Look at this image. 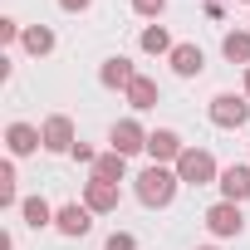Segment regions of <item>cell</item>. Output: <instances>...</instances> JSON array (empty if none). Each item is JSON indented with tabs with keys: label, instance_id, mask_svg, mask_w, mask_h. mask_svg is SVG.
I'll use <instances>...</instances> for the list:
<instances>
[{
	"label": "cell",
	"instance_id": "obj_19",
	"mask_svg": "<svg viewBox=\"0 0 250 250\" xmlns=\"http://www.w3.org/2000/svg\"><path fill=\"white\" fill-rule=\"evenodd\" d=\"M138 44H143V49H147V54H172V49H177V44H172V35H167V30H162V25H147V30H143V40H138Z\"/></svg>",
	"mask_w": 250,
	"mask_h": 250
},
{
	"label": "cell",
	"instance_id": "obj_4",
	"mask_svg": "<svg viewBox=\"0 0 250 250\" xmlns=\"http://www.w3.org/2000/svg\"><path fill=\"white\" fill-rule=\"evenodd\" d=\"M108 143H113V152H123V157L147 152V133H143V123H138V118H123V123H113V128H108Z\"/></svg>",
	"mask_w": 250,
	"mask_h": 250
},
{
	"label": "cell",
	"instance_id": "obj_22",
	"mask_svg": "<svg viewBox=\"0 0 250 250\" xmlns=\"http://www.w3.org/2000/svg\"><path fill=\"white\" fill-rule=\"evenodd\" d=\"M15 40H25V30H20V20H0V44H15Z\"/></svg>",
	"mask_w": 250,
	"mask_h": 250
},
{
	"label": "cell",
	"instance_id": "obj_12",
	"mask_svg": "<svg viewBox=\"0 0 250 250\" xmlns=\"http://www.w3.org/2000/svg\"><path fill=\"white\" fill-rule=\"evenodd\" d=\"M44 152H74V123L64 118V113H54V118H44Z\"/></svg>",
	"mask_w": 250,
	"mask_h": 250
},
{
	"label": "cell",
	"instance_id": "obj_24",
	"mask_svg": "<svg viewBox=\"0 0 250 250\" xmlns=\"http://www.w3.org/2000/svg\"><path fill=\"white\" fill-rule=\"evenodd\" d=\"M69 157H74V162H88V167H93V162H98V157H93V147H88V143H74V152H69Z\"/></svg>",
	"mask_w": 250,
	"mask_h": 250
},
{
	"label": "cell",
	"instance_id": "obj_20",
	"mask_svg": "<svg viewBox=\"0 0 250 250\" xmlns=\"http://www.w3.org/2000/svg\"><path fill=\"white\" fill-rule=\"evenodd\" d=\"M15 162H0V206H20V191H15Z\"/></svg>",
	"mask_w": 250,
	"mask_h": 250
},
{
	"label": "cell",
	"instance_id": "obj_27",
	"mask_svg": "<svg viewBox=\"0 0 250 250\" xmlns=\"http://www.w3.org/2000/svg\"><path fill=\"white\" fill-rule=\"evenodd\" d=\"M196 250H216V245H196Z\"/></svg>",
	"mask_w": 250,
	"mask_h": 250
},
{
	"label": "cell",
	"instance_id": "obj_25",
	"mask_svg": "<svg viewBox=\"0 0 250 250\" xmlns=\"http://www.w3.org/2000/svg\"><path fill=\"white\" fill-rule=\"evenodd\" d=\"M88 5H93V0H59V10H69V15H83Z\"/></svg>",
	"mask_w": 250,
	"mask_h": 250
},
{
	"label": "cell",
	"instance_id": "obj_17",
	"mask_svg": "<svg viewBox=\"0 0 250 250\" xmlns=\"http://www.w3.org/2000/svg\"><path fill=\"white\" fill-rule=\"evenodd\" d=\"M221 54H226L230 64H245V69H250V30H230V35L221 40Z\"/></svg>",
	"mask_w": 250,
	"mask_h": 250
},
{
	"label": "cell",
	"instance_id": "obj_21",
	"mask_svg": "<svg viewBox=\"0 0 250 250\" xmlns=\"http://www.w3.org/2000/svg\"><path fill=\"white\" fill-rule=\"evenodd\" d=\"M103 250H138V235H128V230H113V235L103 240Z\"/></svg>",
	"mask_w": 250,
	"mask_h": 250
},
{
	"label": "cell",
	"instance_id": "obj_3",
	"mask_svg": "<svg viewBox=\"0 0 250 250\" xmlns=\"http://www.w3.org/2000/svg\"><path fill=\"white\" fill-rule=\"evenodd\" d=\"M211 123L216 128H245L250 123V98L245 93H216L211 98Z\"/></svg>",
	"mask_w": 250,
	"mask_h": 250
},
{
	"label": "cell",
	"instance_id": "obj_28",
	"mask_svg": "<svg viewBox=\"0 0 250 250\" xmlns=\"http://www.w3.org/2000/svg\"><path fill=\"white\" fill-rule=\"evenodd\" d=\"M245 5H250V0H245Z\"/></svg>",
	"mask_w": 250,
	"mask_h": 250
},
{
	"label": "cell",
	"instance_id": "obj_1",
	"mask_svg": "<svg viewBox=\"0 0 250 250\" xmlns=\"http://www.w3.org/2000/svg\"><path fill=\"white\" fill-rule=\"evenodd\" d=\"M138 201L143 206H152V211H162V206H172V196H177V187H182V177H177V167H143L138 177Z\"/></svg>",
	"mask_w": 250,
	"mask_h": 250
},
{
	"label": "cell",
	"instance_id": "obj_16",
	"mask_svg": "<svg viewBox=\"0 0 250 250\" xmlns=\"http://www.w3.org/2000/svg\"><path fill=\"white\" fill-rule=\"evenodd\" d=\"M93 177H103V182H113V187H118L123 177H128V157H123V152H113V147H108V152H103V157L93 162Z\"/></svg>",
	"mask_w": 250,
	"mask_h": 250
},
{
	"label": "cell",
	"instance_id": "obj_6",
	"mask_svg": "<svg viewBox=\"0 0 250 250\" xmlns=\"http://www.w3.org/2000/svg\"><path fill=\"white\" fill-rule=\"evenodd\" d=\"M187 152V143L172 133V128H157V133H147V157L157 162V167H177V157Z\"/></svg>",
	"mask_w": 250,
	"mask_h": 250
},
{
	"label": "cell",
	"instance_id": "obj_26",
	"mask_svg": "<svg viewBox=\"0 0 250 250\" xmlns=\"http://www.w3.org/2000/svg\"><path fill=\"white\" fill-rule=\"evenodd\" d=\"M245 98H250V69H245Z\"/></svg>",
	"mask_w": 250,
	"mask_h": 250
},
{
	"label": "cell",
	"instance_id": "obj_7",
	"mask_svg": "<svg viewBox=\"0 0 250 250\" xmlns=\"http://www.w3.org/2000/svg\"><path fill=\"white\" fill-rule=\"evenodd\" d=\"M118 201H123V191H118L113 182H103V177H88V182H83V206H88L93 216L118 211Z\"/></svg>",
	"mask_w": 250,
	"mask_h": 250
},
{
	"label": "cell",
	"instance_id": "obj_10",
	"mask_svg": "<svg viewBox=\"0 0 250 250\" xmlns=\"http://www.w3.org/2000/svg\"><path fill=\"white\" fill-rule=\"evenodd\" d=\"M133 79H138V69H133L128 54H113V59H103V69H98V83H103V88H123V93H128Z\"/></svg>",
	"mask_w": 250,
	"mask_h": 250
},
{
	"label": "cell",
	"instance_id": "obj_14",
	"mask_svg": "<svg viewBox=\"0 0 250 250\" xmlns=\"http://www.w3.org/2000/svg\"><path fill=\"white\" fill-rule=\"evenodd\" d=\"M20 216H25V226H30V230H44V226H54V216H59V211H54L44 196H25V201H20Z\"/></svg>",
	"mask_w": 250,
	"mask_h": 250
},
{
	"label": "cell",
	"instance_id": "obj_13",
	"mask_svg": "<svg viewBox=\"0 0 250 250\" xmlns=\"http://www.w3.org/2000/svg\"><path fill=\"white\" fill-rule=\"evenodd\" d=\"M167 59H172V69H177L182 79H196V74L206 69V54H201V44H177Z\"/></svg>",
	"mask_w": 250,
	"mask_h": 250
},
{
	"label": "cell",
	"instance_id": "obj_2",
	"mask_svg": "<svg viewBox=\"0 0 250 250\" xmlns=\"http://www.w3.org/2000/svg\"><path fill=\"white\" fill-rule=\"evenodd\" d=\"M177 177H182V187H211V182H221V167L206 147H187L177 157Z\"/></svg>",
	"mask_w": 250,
	"mask_h": 250
},
{
	"label": "cell",
	"instance_id": "obj_5",
	"mask_svg": "<svg viewBox=\"0 0 250 250\" xmlns=\"http://www.w3.org/2000/svg\"><path fill=\"white\" fill-rule=\"evenodd\" d=\"M206 230H211V235H221V240L240 235V230H245V216H240V206H235V201H216V206L206 211Z\"/></svg>",
	"mask_w": 250,
	"mask_h": 250
},
{
	"label": "cell",
	"instance_id": "obj_15",
	"mask_svg": "<svg viewBox=\"0 0 250 250\" xmlns=\"http://www.w3.org/2000/svg\"><path fill=\"white\" fill-rule=\"evenodd\" d=\"M128 108H133V113L157 108V83H152L147 74H138V79H133V88H128Z\"/></svg>",
	"mask_w": 250,
	"mask_h": 250
},
{
	"label": "cell",
	"instance_id": "obj_11",
	"mask_svg": "<svg viewBox=\"0 0 250 250\" xmlns=\"http://www.w3.org/2000/svg\"><path fill=\"white\" fill-rule=\"evenodd\" d=\"M5 147H10V157H30V152L44 147V133L30 128V123H10L5 128Z\"/></svg>",
	"mask_w": 250,
	"mask_h": 250
},
{
	"label": "cell",
	"instance_id": "obj_9",
	"mask_svg": "<svg viewBox=\"0 0 250 250\" xmlns=\"http://www.w3.org/2000/svg\"><path fill=\"white\" fill-rule=\"evenodd\" d=\"M221 201H250V162H230V167H221Z\"/></svg>",
	"mask_w": 250,
	"mask_h": 250
},
{
	"label": "cell",
	"instance_id": "obj_18",
	"mask_svg": "<svg viewBox=\"0 0 250 250\" xmlns=\"http://www.w3.org/2000/svg\"><path fill=\"white\" fill-rule=\"evenodd\" d=\"M20 44L40 59V54H49V49H54V30H49V25H25V40H20Z\"/></svg>",
	"mask_w": 250,
	"mask_h": 250
},
{
	"label": "cell",
	"instance_id": "obj_8",
	"mask_svg": "<svg viewBox=\"0 0 250 250\" xmlns=\"http://www.w3.org/2000/svg\"><path fill=\"white\" fill-rule=\"evenodd\" d=\"M54 230H59V235H69V240H79V235H88V230H93V211H88L83 201H69V206H59Z\"/></svg>",
	"mask_w": 250,
	"mask_h": 250
},
{
	"label": "cell",
	"instance_id": "obj_23",
	"mask_svg": "<svg viewBox=\"0 0 250 250\" xmlns=\"http://www.w3.org/2000/svg\"><path fill=\"white\" fill-rule=\"evenodd\" d=\"M133 10H138V15H147V20H157V15L167 10V0H133Z\"/></svg>",
	"mask_w": 250,
	"mask_h": 250
}]
</instances>
